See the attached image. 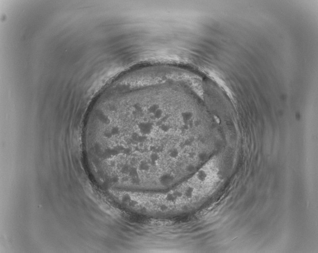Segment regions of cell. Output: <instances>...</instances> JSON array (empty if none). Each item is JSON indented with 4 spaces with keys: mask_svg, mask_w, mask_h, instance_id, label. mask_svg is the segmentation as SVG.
Segmentation results:
<instances>
[{
    "mask_svg": "<svg viewBox=\"0 0 318 253\" xmlns=\"http://www.w3.org/2000/svg\"><path fill=\"white\" fill-rule=\"evenodd\" d=\"M175 192H176L178 194H179V193L177 192L176 190H175ZM177 197H180V195H177Z\"/></svg>",
    "mask_w": 318,
    "mask_h": 253,
    "instance_id": "7a4b0ae2",
    "label": "cell"
},
{
    "mask_svg": "<svg viewBox=\"0 0 318 253\" xmlns=\"http://www.w3.org/2000/svg\"><path fill=\"white\" fill-rule=\"evenodd\" d=\"M181 92L160 82L115 80L96 100L84 124L101 163L119 175L157 171L178 160Z\"/></svg>",
    "mask_w": 318,
    "mask_h": 253,
    "instance_id": "6da1fadb",
    "label": "cell"
}]
</instances>
